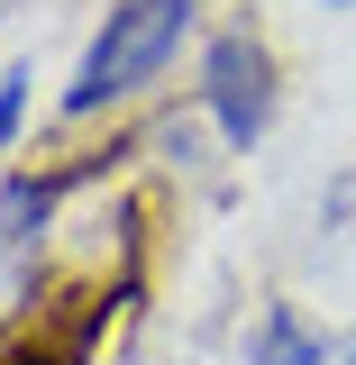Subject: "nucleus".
I'll return each instance as SVG.
<instances>
[{
  "label": "nucleus",
  "mask_w": 356,
  "mask_h": 365,
  "mask_svg": "<svg viewBox=\"0 0 356 365\" xmlns=\"http://www.w3.org/2000/svg\"><path fill=\"white\" fill-rule=\"evenodd\" d=\"M91 174L101 165H19V174H0V283L19 302L37 292V247H46V228H55V210Z\"/></svg>",
  "instance_id": "nucleus-3"
},
{
  "label": "nucleus",
  "mask_w": 356,
  "mask_h": 365,
  "mask_svg": "<svg viewBox=\"0 0 356 365\" xmlns=\"http://www.w3.org/2000/svg\"><path fill=\"white\" fill-rule=\"evenodd\" d=\"M192 110L210 119L228 155H256L274 128V110H283V64H274V46L256 28H220V37L201 46V83H192Z\"/></svg>",
  "instance_id": "nucleus-2"
},
{
  "label": "nucleus",
  "mask_w": 356,
  "mask_h": 365,
  "mask_svg": "<svg viewBox=\"0 0 356 365\" xmlns=\"http://www.w3.org/2000/svg\"><path fill=\"white\" fill-rule=\"evenodd\" d=\"M338 365H356V338H347V356H338Z\"/></svg>",
  "instance_id": "nucleus-6"
},
{
  "label": "nucleus",
  "mask_w": 356,
  "mask_h": 365,
  "mask_svg": "<svg viewBox=\"0 0 356 365\" xmlns=\"http://www.w3.org/2000/svg\"><path fill=\"white\" fill-rule=\"evenodd\" d=\"M192 28H201V0H110V19L91 28L73 83L55 91V119L64 128L119 119L128 101H146V91L174 73V55H183Z\"/></svg>",
  "instance_id": "nucleus-1"
},
{
  "label": "nucleus",
  "mask_w": 356,
  "mask_h": 365,
  "mask_svg": "<svg viewBox=\"0 0 356 365\" xmlns=\"http://www.w3.org/2000/svg\"><path fill=\"white\" fill-rule=\"evenodd\" d=\"M19 128H28V73L9 64V73H0V155L19 146Z\"/></svg>",
  "instance_id": "nucleus-5"
},
{
  "label": "nucleus",
  "mask_w": 356,
  "mask_h": 365,
  "mask_svg": "<svg viewBox=\"0 0 356 365\" xmlns=\"http://www.w3.org/2000/svg\"><path fill=\"white\" fill-rule=\"evenodd\" d=\"M247 365H329V329H320L302 302H256L247 319Z\"/></svg>",
  "instance_id": "nucleus-4"
}]
</instances>
